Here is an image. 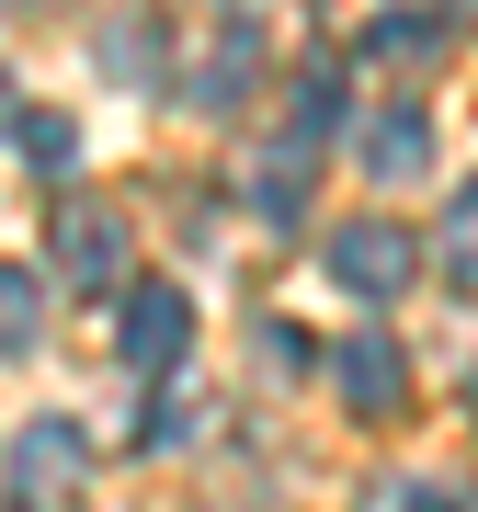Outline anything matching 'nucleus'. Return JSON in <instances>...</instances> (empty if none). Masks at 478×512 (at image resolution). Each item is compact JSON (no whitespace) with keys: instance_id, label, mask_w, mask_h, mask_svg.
I'll use <instances>...</instances> for the list:
<instances>
[{"instance_id":"1","label":"nucleus","mask_w":478,"mask_h":512,"mask_svg":"<svg viewBox=\"0 0 478 512\" xmlns=\"http://www.w3.org/2000/svg\"><path fill=\"white\" fill-rule=\"evenodd\" d=\"M126 262H137V228L114 217L103 194H69V205H57V274H69L80 296H114Z\"/></svg>"},{"instance_id":"2","label":"nucleus","mask_w":478,"mask_h":512,"mask_svg":"<svg viewBox=\"0 0 478 512\" xmlns=\"http://www.w3.org/2000/svg\"><path fill=\"white\" fill-rule=\"evenodd\" d=\"M331 274L365 296V308H387V296H410V274H422V239L399 217H353V228H331Z\"/></svg>"},{"instance_id":"3","label":"nucleus","mask_w":478,"mask_h":512,"mask_svg":"<svg viewBox=\"0 0 478 512\" xmlns=\"http://www.w3.org/2000/svg\"><path fill=\"white\" fill-rule=\"evenodd\" d=\"M251 80H262V12H217V35L194 46L183 103H194V114H239V103H251Z\"/></svg>"},{"instance_id":"4","label":"nucleus","mask_w":478,"mask_h":512,"mask_svg":"<svg viewBox=\"0 0 478 512\" xmlns=\"http://www.w3.org/2000/svg\"><path fill=\"white\" fill-rule=\"evenodd\" d=\"M183 353H194V296L183 285H126V365L171 376Z\"/></svg>"},{"instance_id":"5","label":"nucleus","mask_w":478,"mask_h":512,"mask_svg":"<svg viewBox=\"0 0 478 512\" xmlns=\"http://www.w3.org/2000/svg\"><path fill=\"white\" fill-rule=\"evenodd\" d=\"M80 467H92V444H80L69 410H46V421H23V433H12V490H23V501L80 490Z\"/></svg>"},{"instance_id":"6","label":"nucleus","mask_w":478,"mask_h":512,"mask_svg":"<svg viewBox=\"0 0 478 512\" xmlns=\"http://www.w3.org/2000/svg\"><path fill=\"white\" fill-rule=\"evenodd\" d=\"M342 399L365 410V421H387V410L410 399V353L387 342V330H365V342H342Z\"/></svg>"},{"instance_id":"7","label":"nucleus","mask_w":478,"mask_h":512,"mask_svg":"<svg viewBox=\"0 0 478 512\" xmlns=\"http://www.w3.org/2000/svg\"><path fill=\"white\" fill-rule=\"evenodd\" d=\"M365 171H376V183H422V171H433V126H422V103H387L376 126H365Z\"/></svg>"},{"instance_id":"8","label":"nucleus","mask_w":478,"mask_h":512,"mask_svg":"<svg viewBox=\"0 0 478 512\" xmlns=\"http://www.w3.org/2000/svg\"><path fill=\"white\" fill-rule=\"evenodd\" d=\"M331 114H342V57H308V69H296V114H285V137L319 148V137H331Z\"/></svg>"},{"instance_id":"9","label":"nucleus","mask_w":478,"mask_h":512,"mask_svg":"<svg viewBox=\"0 0 478 512\" xmlns=\"http://www.w3.org/2000/svg\"><path fill=\"white\" fill-rule=\"evenodd\" d=\"M46 342V274L0 262V353H35Z\"/></svg>"},{"instance_id":"10","label":"nucleus","mask_w":478,"mask_h":512,"mask_svg":"<svg viewBox=\"0 0 478 512\" xmlns=\"http://www.w3.org/2000/svg\"><path fill=\"white\" fill-rule=\"evenodd\" d=\"M353 46H365V57H399V69H410V57H444V12H376Z\"/></svg>"},{"instance_id":"11","label":"nucleus","mask_w":478,"mask_h":512,"mask_svg":"<svg viewBox=\"0 0 478 512\" xmlns=\"http://www.w3.org/2000/svg\"><path fill=\"white\" fill-rule=\"evenodd\" d=\"M251 205H262V217H274V228H296V205H308V148H296V137H285L274 160L251 171Z\"/></svg>"},{"instance_id":"12","label":"nucleus","mask_w":478,"mask_h":512,"mask_svg":"<svg viewBox=\"0 0 478 512\" xmlns=\"http://www.w3.org/2000/svg\"><path fill=\"white\" fill-rule=\"evenodd\" d=\"M444 285H456V296H478V183H456V194H444Z\"/></svg>"},{"instance_id":"13","label":"nucleus","mask_w":478,"mask_h":512,"mask_svg":"<svg viewBox=\"0 0 478 512\" xmlns=\"http://www.w3.org/2000/svg\"><path fill=\"white\" fill-rule=\"evenodd\" d=\"M23 148H35V171H80V126L69 114H23Z\"/></svg>"},{"instance_id":"14","label":"nucleus","mask_w":478,"mask_h":512,"mask_svg":"<svg viewBox=\"0 0 478 512\" xmlns=\"http://www.w3.org/2000/svg\"><path fill=\"white\" fill-rule=\"evenodd\" d=\"M399 512H467V490L456 478H422V490H399Z\"/></svg>"},{"instance_id":"15","label":"nucleus","mask_w":478,"mask_h":512,"mask_svg":"<svg viewBox=\"0 0 478 512\" xmlns=\"http://www.w3.org/2000/svg\"><path fill=\"white\" fill-rule=\"evenodd\" d=\"M0 126H12V80H0Z\"/></svg>"}]
</instances>
